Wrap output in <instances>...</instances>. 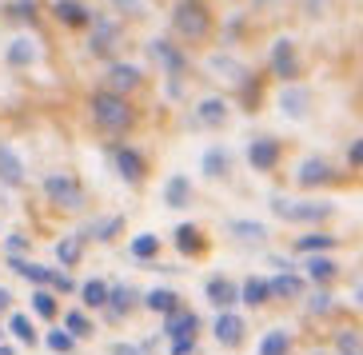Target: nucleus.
Wrapping results in <instances>:
<instances>
[{
	"label": "nucleus",
	"mask_w": 363,
	"mask_h": 355,
	"mask_svg": "<svg viewBox=\"0 0 363 355\" xmlns=\"http://www.w3.org/2000/svg\"><path fill=\"white\" fill-rule=\"evenodd\" d=\"M228 236L240 240V244H267V224H256V220H228Z\"/></svg>",
	"instance_id": "obj_13"
},
{
	"label": "nucleus",
	"mask_w": 363,
	"mask_h": 355,
	"mask_svg": "<svg viewBox=\"0 0 363 355\" xmlns=\"http://www.w3.org/2000/svg\"><path fill=\"white\" fill-rule=\"evenodd\" d=\"M0 184H9V188H21V184H24L21 156H16L12 148H4V144H0Z\"/></svg>",
	"instance_id": "obj_20"
},
{
	"label": "nucleus",
	"mask_w": 363,
	"mask_h": 355,
	"mask_svg": "<svg viewBox=\"0 0 363 355\" xmlns=\"http://www.w3.org/2000/svg\"><path fill=\"white\" fill-rule=\"evenodd\" d=\"M208 68H212L216 76H228V80H244V68L235 64L232 56H220V52H216L212 60H208Z\"/></svg>",
	"instance_id": "obj_36"
},
{
	"label": "nucleus",
	"mask_w": 363,
	"mask_h": 355,
	"mask_svg": "<svg viewBox=\"0 0 363 355\" xmlns=\"http://www.w3.org/2000/svg\"><path fill=\"white\" fill-rule=\"evenodd\" d=\"M65 332L72 335V339H84V335H92V323H88L84 312H68L65 315Z\"/></svg>",
	"instance_id": "obj_40"
},
{
	"label": "nucleus",
	"mask_w": 363,
	"mask_h": 355,
	"mask_svg": "<svg viewBox=\"0 0 363 355\" xmlns=\"http://www.w3.org/2000/svg\"><path fill=\"white\" fill-rule=\"evenodd\" d=\"M335 244H340L335 236H323V232H311V236H303V240L296 244V252H303V256H315V252H331Z\"/></svg>",
	"instance_id": "obj_33"
},
{
	"label": "nucleus",
	"mask_w": 363,
	"mask_h": 355,
	"mask_svg": "<svg viewBox=\"0 0 363 355\" xmlns=\"http://www.w3.org/2000/svg\"><path fill=\"white\" fill-rule=\"evenodd\" d=\"M92 120H96L104 132H124V128H132V108L124 96L100 92V96H92Z\"/></svg>",
	"instance_id": "obj_3"
},
{
	"label": "nucleus",
	"mask_w": 363,
	"mask_h": 355,
	"mask_svg": "<svg viewBox=\"0 0 363 355\" xmlns=\"http://www.w3.org/2000/svg\"><path fill=\"white\" fill-rule=\"evenodd\" d=\"M80 300H84L88 308H104V300H108V280H100V276L84 280V283H80Z\"/></svg>",
	"instance_id": "obj_31"
},
{
	"label": "nucleus",
	"mask_w": 363,
	"mask_h": 355,
	"mask_svg": "<svg viewBox=\"0 0 363 355\" xmlns=\"http://www.w3.org/2000/svg\"><path fill=\"white\" fill-rule=\"evenodd\" d=\"M272 72L279 76V80H296L299 64H296V44L288 40V36H279L276 44H272Z\"/></svg>",
	"instance_id": "obj_7"
},
{
	"label": "nucleus",
	"mask_w": 363,
	"mask_h": 355,
	"mask_svg": "<svg viewBox=\"0 0 363 355\" xmlns=\"http://www.w3.org/2000/svg\"><path fill=\"white\" fill-rule=\"evenodd\" d=\"M80 256H84V236H65L60 244H56V259H60L65 268L80 264Z\"/></svg>",
	"instance_id": "obj_30"
},
{
	"label": "nucleus",
	"mask_w": 363,
	"mask_h": 355,
	"mask_svg": "<svg viewBox=\"0 0 363 355\" xmlns=\"http://www.w3.org/2000/svg\"><path fill=\"white\" fill-rule=\"evenodd\" d=\"M96 28H92V52L96 56H108L112 52V44L120 40V28L112 21H92Z\"/></svg>",
	"instance_id": "obj_22"
},
{
	"label": "nucleus",
	"mask_w": 363,
	"mask_h": 355,
	"mask_svg": "<svg viewBox=\"0 0 363 355\" xmlns=\"http://www.w3.org/2000/svg\"><path fill=\"white\" fill-rule=\"evenodd\" d=\"M44 344H48V351H56V355H72V351H76V339L65 332V327L48 332V339H44Z\"/></svg>",
	"instance_id": "obj_38"
},
{
	"label": "nucleus",
	"mask_w": 363,
	"mask_h": 355,
	"mask_svg": "<svg viewBox=\"0 0 363 355\" xmlns=\"http://www.w3.org/2000/svg\"><path fill=\"white\" fill-rule=\"evenodd\" d=\"M303 295V280L296 271H279L276 280H267V300H296Z\"/></svg>",
	"instance_id": "obj_17"
},
{
	"label": "nucleus",
	"mask_w": 363,
	"mask_h": 355,
	"mask_svg": "<svg viewBox=\"0 0 363 355\" xmlns=\"http://www.w3.org/2000/svg\"><path fill=\"white\" fill-rule=\"evenodd\" d=\"M112 156H116V172L124 176L128 184H140V180H144V172H148V168H144V160H140L136 148H116Z\"/></svg>",
	"instance_id": "obj_18"
},
{
	"label": "nucleus",
	"mask_w": 363,
	"mask_h": 355,
	"mask_svg": "<svg viewBox=\"0 0 363 355\" xmlns=\"http://www.w3.org/2000/svg\"><path fill=\"white\" fill-rule=\"evenodd\" d=\"M247 164H252L256 172H272V168L279 164V144L272 140V136L252 140V144H247Z\"/></svg>",
	"instance_id": "obj_10"
},
{
	"label": "nucleus",
	"mask_w": 363,
	"mask_h": 355,
	"mask_svg": "<svg viewBox=\"0 0 363 355\" xmlns=\"http://www.w3.org/2000/svg\"><path fill=\"white\" fill-rule=\"evenodd\" d=\"M240 300H244L247 308H259V303H267V280H259V276L244 280V283H240Z\"/></svg>",
	"instance_id": "obj_32"
},
{
	"label": "nucleus",
	"mask_w": 363,
	"mask_h": 355,
	"mask_svg": "<svg viewBox=\"0 0 363 355\" xmlns=\"http://www.w3.org/2000/svg\"><path fill=\"white\" fill-rule=\"evenodd\" d=\"M216 339H220V347H240L244 344V315H235V312L216 315Z\"/></svg>",
	"instance_id": "obj_11"
},
{
	"label": "nucleus",
	"mask_w": 363,
	"mask_h": 355,
	"mask_svg": "<svg viewBox=\"0 0 363 355\" xmlns=\"http://www.w3.org/2000/svg\"><path fill=\"white\" fill-rule=\"evenodd\" d=\"M228 112H232V108H228L224 96H208L200 108H196V124H200V128H220V124L228 120Z\"/></svg>",
	"instance_id": "obj_16"
},
{
	"label": "nucleus",
	"mask_w": 363,
	"mask_h": 355,
	"mask_svg": "<svg viewBox=\"0 0 363 355\" xmlns=\"http://www.w3.org/2000/svg\"><path fill=\"white\" fill-rule=\"evenodd\" d=\"M44 192H48L52 204L65 208V212H76V208L84 204V188H80L72 176H48V180H44Z\"/></svg>",
	"instance_id": "obj_4"
},
{
	"label": "nucleus",
	"mask_w": 363,
	"mask_h": 355,
	"mask_svg": "<svg viewBox=\"0 0 363 355\" xmlns=\"http://www.w3.org/2000/svg\"><path fill=\"white\" fill-rule=\"evenodd\" d=\"M296 180L303 184V188H320V184H331V180H335V168H331L323 156H308V160L296 168Z\"/></svg>",
	"instance_id": "obj_6"
},
{
	"label": "nucleus",
	"mask_w": 363,
	"mask_h": 355,
	"mask_svg": "<svg viewBox=\"0 0 363 355\" xmlns=\"http://www.w3.org/2000/svg\"><path fill=\"white\" fill-rule=\"evenodd\" d=\"M0 344H4V327H0Z\"/></svg>",
	"instance_id": "obj_51"
},
{
	"label": "nucleus",
	"mask_w": 363,
	"mask_h": 355,
	"mask_svg": "<svg viewBox=\"0 0 363 355\" xmlns=\"http://www.w3.org/2000/svg\"><path fill=\"white\" fill-rule=\"evenodd\" d=\"M203 176H228V168H232V156H228V148H208L200 160Z\"/></svg>",
	"instance_id": "obj_28"
},
{
	"label": "nucleus",
	"mask_w": 363,
	"mask_h": 355,
	"mask_svg": "<svg viewBox=\"0 0 363 355\" xmlns=\"http://www.w3.org/2000/svg\"><path fill=\"white\" fill-rule=\"evenodd\" d=\"M132 303H136V291L128 288V283H108V300H104V308H108V320H124V315L132 312Z\"/></svg>",
	"instance_id": "obj_15"
},
{
	"label": "nucleus",
	"mask_w": 363,
	"mask_h": 355,
	"mask_svg": "<svg viewBox=\"0 0 363 355\" xmlns=\"http://www.w3.org/2000/svg\"><path fill=\"white\" fill-rule=\"evenodd\" d=\"M272 212L288 224H320L335 212V204L328 200H288V196H272Z\"/></svg>",
	"instance_id": "obj_1"
},
{
	"label": "nucleus",
	"mask_w": 363,
	"mask_h": 355,
	"mask_svg": "<svg viewBox=\"0 0 363 355\" xmlns=\"http://www.w3.org/2000/svg\"><path fill=\"white\" fill-rule=\"evenodd\" d=\"M144 303H148V312H156V315H172L180 308V295L172 288H152L148 295H144Z\"/></svg>",
	"instance_id": "obj_25"
},
{
	"label": "nucleus",
	"mask_w": 363,
	"mask_h": 355,
	"mask_svg": "<svg viewBox=\"0 0 363 355\" xmlns=\"http://www.w3.org/2000/svg\"><path fill=\"white\" fill-rule=\"evenodd\" d=\"M288 351H291V332H284V327H276L259 339V355H288Z\"/></svg>",
	"instance_id": "obj_29"
},
{
	"label": "nucleus",
	"mask_w": 363,
	"mask_h": 355,
	"mask_svg": "<svg viewBox=\"0 0 363 355\" xmlns=\"http://www.w3.org/2000/svg\"><path fill=\"white\" fill-rule=\"evenodd\" d=\"M12 268L21 271L28 283H48V288H56V276L60 271H52V268H40V264H28V259H12Z\"/></svg>",
	"instance_id": "obj_27"
},
{
	"label": "nucleus",
	"mask_w": 363,
	"mask_h": 355,
	"mask_svg": "<svg viewBox=\"0 0 363 355\" xmlns=\"http://www.w3.org/2000/svg\"><path fill=\"white\" fill-rule=\"evenodd\" d=\"M128 252H132V259H140V264H148V259H156V256H160V236H156V232H140V236H132Z\"/></svg>",
	"instance_id": "obj_23"
},
{
	"label": "nucleus",
	"mask_w": 363,
	"mask_h": 355,
	"mask_svg": "<svg viewBox=\"0 0 363 355\" xmlns=\"http://www.w3.org/2000/svg\"><path fill=\"white\" fill-rule=\"evenodd\" d=\"M9 303H12V295H9V288H0V312H9Z\"/></svg>",
	"instance_id": "obj_48"
},
{
	"label": "nucleus",
	"mask_w": 363,
	"mask_h": 355,
	"mask_svg": "<svg viewBox=\"0 0 363 355\" xmlns=\"http://www.w3.org/2000/svg\"><path fill=\"white\" fill-rule=\"evenodd\" d=\"M335 276H340V264H335V259H328V256H311V259H308V280H311V283L328 288Z\"/></svg>",
	"instance_id": "obj_24"
},
{
	"label": "nucleus",
	"mask_w": 363,
	"mask_h": 355,
	"mask_svg": "<svg viewBox=\"0 0 363 355\" xmlns=\"http://www.w3.org/2000/svg\"><path fill=\"white\" fill-rule=\"evenodd\" d=\"M176 244H180L184 256H196V252L203 248V236L196 232L192 224H180V227H176Z\"/></svg>",
	"instance_id": "obj_34"
},
{
	"label": "nucleus",
	"mask_w": 363,
	"mask_h": 355,
	"mask_svg": "<svg viewBox=\"0 0 363 355\" xmlns=\"http://www.w3.org/2000/svg\"><path fill=\"white\" fill-rule=\"evenodd\" d=\"M328 308H331V295H328V291H320V295H311V300H308V312H311V315L328 312Z\"/></svg>",
	"instance_id": "obj_44"
},
{
	"label": "nucleus",
	"mask_w": 363,
	"mask_h": 355,
	"mask_svg": "<svg viewBox=\"0 0 363 355\" xmlns=\"http://www.w3.org/2000/svg\"><path fill=\"white\" fill-rule=\"evenodd\" d=\"M308 108H311V92L303 84H288L284 92H279V112H284L288 120H303Z\"/></svg>",
	"instance_id": "obj_9"
},
{
	"label": "nucleus",
	"mask_w": 363,
	"mask_h": 355,
	"mask_svg": "<svg viewBox=\"0 0 363 355\" xmlns=\"http://www.w3.org/2000/svg\"><path fill=\"white\" fill-rule=\"evenodd\" d=\"M335 355H359V327H343L335 335Z\"/></svg>",
	"instance_id": "obj_39"
},
{
	"label": "nucleus",
	"mask_w": 363,
	"mask_h": 355,
	"mask_svg": "<svg viewBox=\"0 0 363 355\" xmlns=\"http://www.w3.org/2000/svg\"><path fill=\"white\" fill-rule=\"evenodd\" d=\"M311 355H328V351H311Z\"/></svg>",
	"instance_id": "obj_52"
},
{
	"label": "nucleus",
	"mask_w": 363,
	"mask_h": 355,
	"mask_svg": "<svg viewBox=\"0 0 363 355\" xmlns=\"http://www.w3.org/2000/svg\"><path fill=\"white\" fill-rule=\"evenodd\" d=\"M164 204L168 208H188L192 204V184L184 180V176H172V180L164 184Z\"/></svg>",
	"instance_id": "obj_26"
},
{
	"label": "nucleus",
	"mask_w": 363,
	"mask_h": 355,
	"mask_svg": "<svg viewBox=\"0 0 363 355\" xmlns=\"http://www.w3.org/2000/svg\"><path fill=\"white\" fill-rule=\"evenodd\" d=\"M52 12L68 24V28H84V24H92V12H88L80 0H52Z\"/></svg>",
	"instance_id": "obj_19"
},
{
	"label": "nucleus",
	"mask_w": 363,
	"mask_h": 355,
	"mask_svg": "<svg viewBox=\"0 0 363 355\" xmlns=\"http://www.w3.org/2000/svg\"><path fill=\"white\" fill-rule=\"evenodd\" d=\"M112 355H140L136 344H112Z\"/></svg>",
	"instance_id": "obj_47"
},
{
	"label": "nucleus",
	"mask_w": 363,
	"mask_h": 355,
	"mask_svg": "<svg viewBox=\"0 0 363 355\" xmlns=\"http://www.w3.org/2000/svg\"><path fill=\"white\" fill-rule=\"evenodd\" d=\"M203 291H208V300H212L216 308H220V312H232V303L240 300V288H235V283L228 280V276H212Z\"/></svg>",
	"instance_id": "obj_14"
},
{
	"label": "nucleus",
	"mask_w": 363,
	"mask_h": 355,
	"mask_svg": "<svg viewBox=\"0 0 363 355\" xmlns=\"http://www.w3.org/2000/svg\"><path fill=\"white\" fill-rule=\"evenodd\" d=\"M4 248H9L12 259H21V252L28 248V236H9V240H4Z\"/></svg>",
	"instance_id": "obj_45"
},
{
	"label": "nucleus",
	"mask_w": 363,
	"mask_h": 355,
	"mask_svg": "<svg viewBox=\"0 0 363 355\" xmlns=\"http://www.w3.org/2000/svg\"><path fill=\"white\" fill-rule=\"evenodd\" d=\"M148 56H156V60H160V68L172 76V80L188 72V56H184V52H180V48H176L172 40H164V36L148 40Z\"/></svg>",
	"instance_id": "obj_5"
},
{
	"label": "nucleus",
	"mask_w": 363,
	"mask_h": 355,
	"mask_svg": "<svg viewBox=\"0 0 363 355\" xmlns=\"http://www.w3.org/2000/svg\"><path fill=\"white\" fill-rule=\"evenodd\" d=\"M144 84V72H140L136 64H124V60H116V64L108 68V92L112 96H120V92H132V88Z\"/></svg>",
	"instance_id": "obj_8"
},
{
	"label": "nucleus",
	"mask_w": 363,
	"mask_h": 355,
	"mask_svg": "<svg viewBox=\"0 0 363 355\" xmlns=\"http://www.w3.org/2000/svg\"><path fill=\"white\" fill-rule=\"evenodd\" d=\"M347 160L359 168V160H363V140H352V144H347Z\"/></svg>",
	"instance_id": "obj_46"
},
{
	"label": "nucleus",
	"mask_w": 363,
	"mask_h": 355,
	"mask_svg": "<svg viewBox=\"0 0 363 355\" xmlns=\"http://www.w3.org/2000/svg\"><path fill=\"white\" fill-rule=\"evenodd\" d=\"M0 355H16V351H12V347H4V344H0Z\"/></svg>",
	"instance_id": "obj_50"
},
{
	"label": "nucleus",
	"mask_w": 363,
	"mask_h": 355,
	"mask_svg": "<svg viewBox=\"0 0 363 355\" xmlns=\"http://www.w3.org/2000/svg\"><path fill=\"white\" fill-rule=\"evenodd\" d=\"M196 327H200V315L192 312V308H176V312L168 315V323H164V332L176 339V335H196Z\"/></svg>",
	"instance_id": "obj_21"
},
{
	"label": "nucleus",
	"mask_w": 363,
	"mask_h": 355,
	"mask_svg": "<svg viewBox=\"0 0 363 355\" xmlns=\"http://www.w3.org/2000/svg\"><path fill=\"white\" fill-rule=\"evenodd\" d=\"M33 312L44 315V320H56V300L48 295V291H36L33 295Z\"/></svg>",
	"instance_id": "obj_41"
},
{
	"label": "nucleus",
	"mask_w": 363,
	"mask_h": 355,
	"mask_svg": "<svg viewBox=\"0 0 363 355\" xmlns=\"http://www.w3.org/2000/svg\"><path fill=\"white\" fill-rule=\"evenodd\" d=\"M112 9H116V12H124L128 21H140V16L148 12V4H144V0H112Z\"/></svg>",
	"instance_id": "obj_42"
},
{
	"label": "nucleus",
	"mask_w": 363,
	"mask_h": 355,
	"mask_svg": "<svg viewBox=\"0 0 363 355\" xmlns=\"http://www.w3.org/2000/svg\"><path fill=\"white\" fill-rule=\"evenodd\" d=\"M36 56H40V48H36L33 36H12L9 48H4V60H9L12 68H28V64H36Z\"/></svg>",
	"instance_id": "obj_12"
},
{
	"label": "nucleus",
	"mask_w": 363,
	"mask_h": 355,
	"mask_svg": "<svg viewBox=\"0 0 363 355\" xmlns=\"http://www.w3.org/2000/svg\"><path fill=\"white\" fill-rule=\"evenodd\" d=\"M9 332L16 335V339H21L24 347H36V327L28 320H24V315H12L9 320Z\"/></svg>",
	"instance_id": "obj_37"
},
{
	"label": "nucleus",
	"mask_w": 363,
	"mask_h": 355,
	"mask_svg": "<svg viewBox=\"0 0 363 355\" xmlns=\"http://www.w3.org/2000/svg\"><path fill=\"white\" fill-rule=\"evenodd\" d=\"M120 227H124V215H104L100 224H88V236L92 240H112Z\"/></svg>",
	"instance_id": "obj_35"
},
{
	"label": "nucleus",
	"mask_w": 363,
	"mask_h": 355,
	"mask_svg": "<svg viewBox=\"0 0 363 355\" xmlns=\"http://www.w3.org/2000/svg\"><path fill=\"white\" fill-rule=\"evenodd\" d=\"M303 9H308L311 16H315V12H323V0H308V4H303Z\"/></svg>",
	"instance_id": "obj_49"
},
{
	"label": "nucleus",
	"mask_w": 363,
	"mask_h": 355,
	"mask_svg": "<svg viewBox=\"0 0 363 355\" xmlns=\"http://www.w3.org/2000/svg\"><path fill=\"white\" fill-rule=\"evenodd\" d=\"M196 351V335H176L172 339V355H192Z\"/></svg>",
	"instance_id": "obj_43"
},
{
	"label": "nucleus",
	"mask_w": 363,
	"mask_h": 355,
	"mask_svg": "<svg viewBox=\"0 0 363 355\" xmlns=\"http://www.w3.org/2000/svg\"><path fill=\"white\" fill-rule=\"evenodd\" d=\"M172 28H176V36H184V40H203L208 28H212V16L203 9V0H180V4L172 9Z\"/></svg>",
	"instance_id": "obj_2"
}]
</instances>
